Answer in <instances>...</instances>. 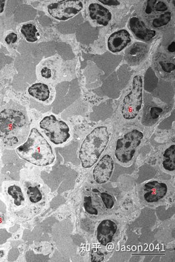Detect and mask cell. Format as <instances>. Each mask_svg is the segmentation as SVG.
<instances>
[{"label": "cell", "mask_w": 175, "mask_h": 262, "mask_svg": "<svg viewBox=\"0 0 175 262\" xmlns=\"http://www.w3.org/2000/svg\"><path fill=\"white\" fill-rule=\"evenodd\" d=\"M128 26L134 35L140 39L149 41L156 36V32L146 27L144 23L138 18H130Z\"/></svg>", "instance_id": "cell-15"}, {"label": "cell", "mask_w": 175, "mask_h": 262, "mask_svg": "<svg viewBox=\"0 0 175 262\" xmlns=\"http://www.w3.org/2000/svg\"><path fill=\"white\" fill-rule=\"evenodd\" d=\"M118 230L117 224L110 220H105L99 224L97 228V239L98 242L106 246L112 243L114 236Z\"/></svg>", "instance_id": "cell-13"}, {"label": "cell", "mask_w": 175, "mask_h": 262, "mask_svg": "<svg viewBox=\"0 0 175 262\" xmlns=\"http://www.w3.org/2000/svg\"><path fill=\"white\" fill-rule=\"evenodd\" d=\"M40 76L44 80H49L53 76L52 70L47 66H44L40 70Z\"/></svg>", "instance_id": "cell-24"}, {"label": "cell", "mask_w": 175, "mask_h": 262, "mask_svg": "<svg viewBox=\"0 0 175 262\" xmlns=\"http://www.w3.org/2000/svg\"><path fill=\"white\" fill-rule=\"evenodd\" d=\"M166 160L162 163L165 169L169 171H173L175 169V145L170 146L166 149L164 154Z\"/></svg>", "instance_id": "cell-19"}, {"label": "cell", "mask_w": 175, "mask_h": 262, "mask_svg": "<svg viewBox=\"0 0 175 262\" xmlns=\"http://www.w3.org/2000/svg\"><path fill=\"white\" fill-rule=\"evenodd\" d=\"M144 197L148 203L157 202L163 199L168 192V186L165 183L154 181L147 183L144 185Z\"/></svg>", "instance_id": "cell-10"}, {"label": "cell", "mask_w": 175, "mask_h": 262, "mask_svg": "<svg viewBox=\"0 0 175 262\" xmlns=\"http://www.w3.org/2000/svg\"><path fill=\"white\" fill-rule=\"evenodd\" d=\"M18 40V35L15 33L12 32L8 34L5 39L6 42L8 44H14Z\"/></svg>", "instance_id": "cell-27"}, {"label": "cell", "mask_w": 175, "mask_h": 262, "mask_svg": "<svg viewBox=\"0 0 175 262\" xmlns=\"http://www.w3.org/2000/svg\"><path fill=\"white\" fill-rule=\"evenodd\" d=\"M6 2L0 1V14H2L4 10V7H5Z\"/></svg>", "instance_id": "cell-32"}, {"label": "cell", "mask_w": 175, "mask_h": 262, "mask_svg": "<svg viewBox=\"0 0 175 262\" xmlns=\"http://www.w3.org/2000/svg\"><path fill=\"white\" fill-rule=\"evenodd\" d=\"M4 251H0V259L2 258V257L4 256Z\"/></svg>", "instance_id": "cell-33"}, {"label": "cell", "mask_w": 175, "mask_h": 262, "mask_svg": "<svg viewBox=\"0 0 175 262\" xmlns=\"http://www.w3.org/2000/svg\"><path fill=\"white\" fill-rule=\"evenodd\" d=\"M30 96L40 102H47L51 98V91L47 84L37 82L32 85L28 90Z\"/></svg>", "instance_id": "cell-17"}, {"label": "cell", "mask_w": 175, "mask_h": 262, "mask_svg": "<svg viewBox=\"0 0 175 262\" xmlns=\"http://www.w3.org/2000/svg\"><path fill=\"white\" fill-rule=\"evenodd\" d=\"M91 258L92 261H102L104 260V255L98 249L94 248L91 251Z\"/></svg>", "instance_id": "cell-23"}, {"label": "cell", "mask_w": 175, "mask_h": 262, "mask_svg": "<svg viewBox=\"0 0 175 262\" xmlns=\"http://www.w3.org/2000/svg\"><path fill=\"white\" fill-rule=\"evenodd\" d=\"M83 8L80 1H62L53 3L48 6L50 15L59 20H67L72 18Z\"/></svg>", "instance_id": "cell-7"}, {"label": "cell", "mask_w": 175, "mask_h": 262, "mask_svg": "<svg viewBox=\"0 0 175 262\" xmlns=\"http://www.w3.org/2000/svg\"><path fill=\"white\" fill-rule=\"evenodd\" d=\"M102 201L107 209H111L114 206V201L111 194L103 192L101 194Z\"/></svg>", "instance_id": "cell-22"}, {"label": "cell", "mask_w": 175, "mask_h": 262, "mask_svg": "<svg viewBox=\"0 0 175 262\" xmlns=\"http://www.w3.org/2000/svg\"><path fill=\"white\" fill-rule=\"evenodd\" d=\"M99 2L104 5L108 6H118L120 5V3L117 0H99Z\"/></svg>", "instance_id": "cell-29"}, {"label": "cell", "mask_w": 175, "mask_h": 262, "mask_svg": "<svg viewBox=\"0 0 175 262\" xmlns=\"http://www.w3.org/2000/svg\"><path fill=\"white\" fill-rule=\"evenodd\" d=\"M168 7L166 4L163 2H157L155 9L158 12H164L168 10Z\"/></svg>", "instance_id": "cell-28"}, {"label": "cell", "mask_w": 175, "mask_h": 262, "mask_svg": "<svg viewBox=\"0 0 175 262\" xmlns=\"http://www.w3.org/2000/svg\"><path fill=\"white\" fill-rule=\"evenodd\" d=\"M20 32L28 42L34 43L39 39V31L35 25L32 23L23 25Z\"/></svg>", "instance_id": "cell-18"}, {"label": "cell", "mask_w": 175, "mask_h": 262, "mask_svg": "<svg viewBox=\"0 0 175 262\" xmlns=\"http://www.w3.org/2000/svg\"><path fill=\"white\" fill-rule=\"evenodd\" d=\"M4 189L12 205L16 207L26 206L27 200L21 185L18 182H10L6 184Z\"/></svg>", "instance_id": "cell-11"}, {"label": "cell", "mask_w": 175, "mask_h": 262, "mask_svg": "<svg viewBox=\"0 0 175 262\" xmlns=\"http://www.w3.org/2000/svg\"><path fill=\"white\" fill-rule=\"evenodd\" d=\"M93 192L95 193H99V190L97 189H94Z\"/></svg>", "instance_id": "cell-34"}, {"label": "cell", "mask_w": 175, "mask_h": 262, "mask_svg": "<svg viewBox=\"0 0 175 262\" xmlns=\"http://www.w3.org/2000/svg\"><path fill=\"white\" fill-rule=\"evenodd\" d=\"M16 151L23 160L37 166L51 165L56 159L51 144L36 128H32L26 142Z\"/></svg>", "instance_id": "cell-2"}, {"label": "cell", "mask_w": 175, "mask_h": 262, "mask_svg": "<svg viewBox=\"0 0 175 262\" xmlns=\"http://www.w3.org/2000/svg\"><path fill=\"white\" fill-rule=\"evenodd\" d=\"M105 126L96 127L85 137L79 151V159L83 168H90L97 163L110 141Z\"/></svg>", "instance_id": "cell-3"}, {"label": "cell", "mask_w": 175, "mask_h": 262, "mask_svg": "<svg viewBox=\"0 0 175 262\" xmlns=\"http://www.w3.org/2000/svg\"><path fill=\"white\" fill-rule=\"evenodd\" d=\"M161 68L164 72L170 73L173 72L175 69V66L172 63H164L160 62V63Z\"/></svg>", "instance_id": "cell-25"}, {"label": "cell", "mask_w": 175, "mask_h": 262, "mask_svg": "<svg viewBox=\"0 0 175 262\" xmlns=\"http://www.w3.org/2000/svg\"><path fill=\"white\" fill-rule=\"evenodd\" d=\"M132 41L130 34L126 30L112 33L107 40L108 49L112 53L122 51Z\"/></svg>", "instance_id": "cell-12"}, {"label": "cell", "mask_w": 175, "mask_h": 262, "mask_svg": "<svg viewBox=\"0 0 175 262\" xmlns=\"http://www.w3.org/2000/svg\"><path fill=\"white\" fill-rule=\"evenodd\" d=\"M157 1H153V0H149L147 2V6L146 7L145 13L147 14H151L154 8V5L157 3Z\"/></svg>", "instance_id": "cell-30"}, {"label": "cell", "mask_w": 175, "mask_h": 262, "mask_svg": "<svg viewBox=\"0 0 175 262\" xmlns=\"http://www.w3.org/2000/svg\"><path fill=\"white\" fill-rule=\"evenodd\" d=\"M162 112H163V110L160 107H152L150 109V115L154 119L159 118Z\"/></svg>", "instance_id": "cell-26"}, {"label": "cell", "mask_w": 175, "mask_h": 262, "mask_svg": "<svg viewBox=\"0 0 175 262\" xmlns=\"http://www.w3.org/2000/svg\"><path fill=\"white\" fill-rule=\"evenodd\" d=\"M39 126L54 144H63L70 139L69 126L62 120L57 119L55 116H46L41 120Z\"/></svg>", "instance_id": "cell-6"}, {"label": "cell", "mask_w": 175, "mask_h": 262, "mask_svg": "<svg viewBox=\"0 0 175 262\" xmlns=\"http://www.w3.org/2000/svg\"><path fill=\"white\" fill-rule=\"evenodd\" d=\"M172 15L170 12L161 14L159 18L153 20L152 26L155 28H160L166 26L171 20Z\"/></svg>", "instance_id": "cell-20"}, {"label": "cell", "mask_w": 175, "mask_h": 262, "mask_svg": "<svg viewBox=\"0 0 175 262\" xmlns=\"http://www.w3.org/2000/svg\"><path fill=\"white\" fill-rule=\"evenodd\" d=\"M168 51L170 53H174L175 52V42H173L170 44L168 48Z\"/></svg>", "instance_id": "cell-31"}, {"label": "cell", "mask_w": 175, "mask_h": 262, "mask_svg": "<svg viewBox=\"0 0 175 262\" xmlns=\"http://www.w3.org/2000/svg\"><path fill=\"white\" fill-rule=\"evenodd\" d=\"M132 90L124 97L122 114L125 119H135L138 115L143 103V80L140 76L133 78Z\"/></svg>", "instance_id": "cell-4"}, {"label": "cell", "mask_w": 175, "mask_h": 262, "mask_svg": "<svg viewBox=\"0 0 175 262\" xmlns=\"http://www.w3.org/2000/svg\"><path fill=\"white\" fill-rule=\"evenodd\" d=\"M114 161L110 155L104 156L93 170L94 180L98 184H105L110 180L114 171Z\"/></svg>", "instance_id": "cell-9"}, {"label": "cell", "mask_w": 175, "mask_h": 262, "mask_svg": "<svg viewBox=\"0 0 175 262\" xmlns=\"http://www.w3.org/2000/svg\"><path fill=\"white\" fill-rule=\"evenodd\" d=\"M148 51L147 45L143 43H135L127 49L125 54V59L131 64H139L147 56Z\"/></svg>", "instance_id": "cell-14"}, {"label": "cell", "mask_w": 175, "mask_h": 262, "mask_svg": "<svg viewBox=\"0 0 175 262\" xmlns=\"http://www.w3.org/2000/svg\"><path fill=\"white\" fill-rule=\"evenodd\" d=\"M89 9L92 19L96 20L101 26H107L112 18V14L109 10L98 3L91 4Z\"/></svg>", "instance_id": "cell-16"}, {"label": "cell", "mask_w": 175, "mask_h": 262, "mask_svg": "<svg viewBox=\"0 0 175 262\" xmlns=\"http://www.w3.org/2000/svg\"><path fill=\"white\" fill-rule=\"evenodd\" d=\"M84 207L88 213L95 215L98 214V210L93 206V200L91 196L84 197Z\"/></svg>", "instance_id": "cell-21"}, {"label": "cell", "mask_w": 175, "mask_h": 262, "mask_svg": "<svg viewBox=\"0 0 175 262\" xmlns=\"http://www.w3.org/2000/svg\"><path fill=\"white\" fill-rule=\"evenodd\" d=\"M143 133L138 130H133L126 133L117 141L115 156L120 163H129L135 156L136 149L143 139Z\"/></svg>", "instance_id": "cell-5"}, {"label": "cell", "mask_w": 175, "mask_h": 262, "mask_svg": "<svg viewBox=\"0 0 175 262\" xmlns=\"http://www.w3.org/2000/svg\"><path fill=\"white\" fill-rule=\"evenodd\" d=\"M21 186L29 205L35 206L43 201L42 189L39 183L33 180L32 176L29 174L22 177Z\"/></svg>", "instance_id": "cell-8"}, {"label": "cell", "mask_w": 175, "mask_h": 262, "mask_svg": "<svg viewBox=\"0 0 175 262\" xmlns=\"http://www.w3.org/2000/svg\"><path fill=\"white\" fill-rule=\"evenodd\" d=\"M30 133L27 114L17 106H7L0 112V141L7 149L17 148Z\"/></svg>", "instance_id": "cell-1"}]
</instances>
